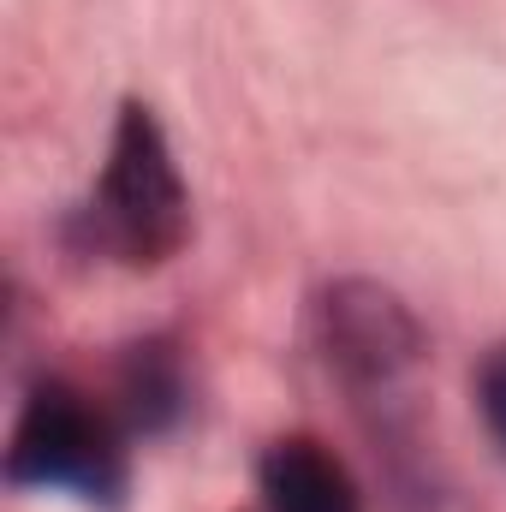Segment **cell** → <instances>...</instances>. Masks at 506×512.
I'll return each instance as SVG.
<instances>
[{
  "mask_svg": "<svg viewBox=\"0 0 506 512\" xmlns=\"http://www.w3.org/2000/svg\"><path fill=\"white\" fill-rule=\"evenodd\" d=\"M12 495H72L90 512H126L131 501V429L114 399L66 376L30 382L0 465Z\"/></svg>",
  "mask_w": 506,
  "mask_h": 512,
  "instance_id": "obj_2",
  "label": "cell"
},
{
  "mask_svg": "<svg viewBox=\"0 0 506 512\" xmlns=\"http://www.w3.org/2000/svg\"><path fill=\"white\" fill-rule=\"evenodd\" d=\"M197 382L191 352L179 334H137L114 358V411L131 429V441H167L191 423Z\"/></svg>",
  "mask_w": 506,
  "mask_h": 512,
  "instance_id": "obj_4",
  "label": "cell"
},
{
  "mask_svg": "<svg viewBox=\"0 0 506 512\" xmlns=\"http://www.w3.org/2000/svg\"><path fill=\"white\" fill-rule=\"evenodd\" d=\"M471 393H477V417L489 429V447L506 459V340L483 352V364L471 376Z\"/></svg>",
  "mask_w": 506,
  "mask_h": 512,
  "instance_id": "obj_6",
  "label": "cell"
},
{
  "mask_svg": "<svg viewBox=\"0 0 506 512\" xmlns=\"http://www.w3.org/2000/svg\"><path fill=\"white\" fill-rule=\"evenodd\" d=\"M256 495L268 512H364L352 465L316 435H280L256 459Z\"/></svg>",
  "mask_w": 506,
  "mask_h": 512,
  "instance_id": "obj_5",
  "label": "cell"
},
{
  "mask_svg": "<svg viewBox=\"0 0 506 512\" xmlns=\"http://www.w3.org/2000/svg\"><path fill=\"white\" fill-rule=\"evenodd\" d=\"M304 340L328 370V382H340L358 399L399 393L429 358V334L417 310L370 274L322 280L304 304Z\"/></svg>",
  "mask_w": 506,
  "mask_h": 512,
  "instance_id": "obj_3",
  "label": "cell"
},
{
  "mask_svg": "<svg viewBox=\"0 0 506 512\" xmlns=\"http://www.w3.org/2000/svg\"><path fill=\"white\" fill-rule=\"evenodd\" d=\"M191 185L173 161V143L149 102L126 96L114 114L108 161L78 209H66L60 239L84 262H108L126 274H155L191 245Z\"/></svg>",
  "mask_w": 506,
  "mask_h": 512,
  "instance_id": "obj_1",
  "label": "cell"
}]
</instances>
